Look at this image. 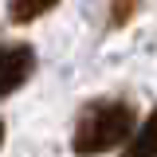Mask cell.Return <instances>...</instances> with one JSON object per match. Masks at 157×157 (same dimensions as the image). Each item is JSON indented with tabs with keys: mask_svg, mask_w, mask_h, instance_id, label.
Returning a JSON list of instances; mask_svg holds the SVG:
<instances>
[{
	"mask_svg": "<svg viewBox=\"0 0 157 157\" xmlns=\"http://www.w3.org/2000/svg\"><path fill=\"white\" fill-rule=\"evenodd\" d=\"M36 71V51L28 43H4L0 47V94L20 90Z\"/></svg>",
	"mask_w": 157,
	"mask_h": 157,
	"instance_id": "obj_2",
	"label": "cell"
},
{
	"mask_svg": "<svg viewBox=\"0 0 157 157\" xmlns=\"http://www.w3.org/2000/svg\"><path fill=\"white\" fill-rule=\"evenodd\" d=\"M59 0H12L8 4V16L16 20V24H32V20H39L47 8H55Z\"/></svg>",
	"mask_w": 157,
	"mask_h": 157,
	"instance_id": "obj_4",
	"label": "cell"
},
{
	"mask_svg": "<svg viewBox=\"0 0 157 157\" xmlns=\"http://www.w3.org/2000/svg\"><path fill=\"white\" fill-rule=\"evenodd\" d=\"M134 134V106L122 98H106V102H90L75 126V153L78 157H94L106 153L114 145H126Z\"/></svg>",
	"mask_w": 157,
	"mask_h": 157,
	"instance_id": "obj_1",
	"label": "cell"
},
{
	"mask_svg": "<svg viewBox=\"0 0 157 157\" xmlns=\"http://www.w3.org/2000/svg\"><path fill=\"white\" fill-rule=\"evenodd\" d=\"M122 157H157V106L145 114V122L137 126L134 134H130Z\"/></svg>",
	"mask_w": 157,
	"mask_h": 157,
	"instance_id": "obj_3",
	"label": "cell"
},
{
	"mask_svg": "<svg viewBox=\"0 0 157 157\" xmlns=\"http://www.w3.org/2000/svg\"><path fill=\"white\" fill-rule=\"evenodd\" d=\"M134 12H137V0H110V24L114 28H122Z\"/></svg>",
	"mask_w": 157,
	"mask_h": 157,
	"instance_id": "obj_5",
	"label": "cell"
},
{
	"mask_svg": "<svg viewBox=\"0 0 157 157\" xmlns=\"http://www.w3.org/2000/svg\"><path fill=\"white\" fill-rule=\"evenodd\" d=\"M0 141H4V122H0Z\"/></svg>",
	"mask_w": 157,
	"mask_h": 157,
	"instance_id": "obj_6",
	"label": "cell"
}]
</instances>
